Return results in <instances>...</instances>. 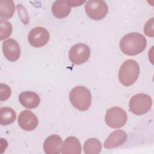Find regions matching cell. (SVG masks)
Here are the masks:
<instances>
[{
    "mask_svg": "<svg viewBox=\"0 0 154 154\" xmlns=\"http://www.w3.org/2000/svg\"><path fill=\"white\" fill-rule=\"evenodd\" d=\"M147 41L144 36L138 32H130L124 35L120 40L119 46L128 55H136L141 53L146 48Z\"/></svg>",
    "mask_w": 154,
    "mask_h": 154,
    "instance_id": "obj_1",
    "label": "cell"
},
{
    "mask_svg": "<svg viewBox=\"0 0 154 154\" xmlns=\"http://www.w3.org/2000/svg\"><path fill=\"white\" fill-rule=\"evenodd\" d=\"M152 105L150 96L144 93H138L133 96L129 102L130 111L135 115H143L147 112Z\"/></svg>",
    "mask_w": 154,
    "mask_h": 154,
    "instance_id": "obj_4",
    "label": "cell"
},
{
    "mask_svg": "<svg viewBox=\"0 0 154 154\" xmlns=\"http://www.w3.org/2000/svg\"><path fill=\"white\" fill-rule=\"evenodd\" d=\"M144 32L149 37H153V17L149 19L144 26Z\"/></svg>",
    "mask_w": 154,
    "mask_h": 154,
    "instance_id": "obj_21",
    "label": "cell"
},
{
    "mask_svg": "<svg viewBox=\"0 0 154 154\" xmlns=\"http://www.w3.org/2000/svg\"><path fill=\"white\" fill-rule=\"evenodd\" d=\"M15 11V6L13 1H0V17L5 20L11 18Z\"/></svg>",
    "mask_w": 154,
    "mask_h": 154,
    "instance_id": "obj_16",
    "label": "cell"
},
{
    "mask_svg": "<svg viewBox=\"0 0 154 154\" xmlns=\"http://www.w3.org/2000/svg\"><path fill=\"white\" fill-rule=\"evenodd\" d=\"M11 93V88L7 84L1 83L0 84V100L5 101L7 100Z\"/></svg>",
    "mask_w": 154,
    "mask_h": 154,
    "instance_id": "obj_20",
    "label": "cell"
},
{
    "mask_svg": "<svg viewBox=\"0 0 154 154\" xmlns=\"http://www.w3.org/2000/svg\"><path fill=\"white\" fill-rule=\"evenodd\" d=\"M83 149L86 154H98L102 150V144L97 138H89L85 141Z\"/></svg>",
    "mask_w": 154,
    "mask_h": 154,
    "instance_id": "obj_17",
    "label": "cell"
},
{
    "mask_svg": "<svg viewBox=\"0 0 154 154\" xmlns=\"http://www.w3.org/2000/svg\"><path fill=\"white\" fill-rule=\"evenodd\" d=\"M128 135L123 130H116L108 137L103 143L106 149H112L122 146L127 140Z\"/></svg>",
    "mask_w": 154,
    "mask_h": 154,
    "instance_id": "obj_11",
    "label": "cell"
},
{
    "mask_svg": "<svg viewBox=\"0 0 154 154\" xmlns=\"http://www.w3.org/2000/svg\"><path fill=\"white\" fill-rule=\"evenodd\" d=\"M140 74V66L134 60H128L123 63L119 71V79L120 83L128 87L137 80Z\"/></svg>",
    "mask_w": 154,
    "mask_h": 154,
    "instance_id": "obj_2",
    "label": "cell"
},
{
    "mask_svg": "<svg viewBox=\"0 0 154 154\" xmlns=\"http://www.w3.org/2000/svg\"><path fill=\"white\" fill-rule=\"evenodd\" d=\"M0 112V123L1 125L5 126L10 125L16 120V113L11 108L1 107Z\"/></svg>",
    "mask_w": 154,
    "mask_h": 154,
    "instance_id": "obj_18",
    "label": "cell"
},
{
    "mask_svg": "<svg viewBox=\"0 0 154 154\" xmlns=\"http://www.w3.org/2000/svg\"><path fill=\"white\" fill-rule=\"evenodd\" d=\"M17 121L19 126L26 131L34 130L38 125L37 116L32 112L28 109L23 110L19 114Z\"/></svg>",
    "mask_w": 154,
    "mask_h": 154,
    "instance_id": "obj_9",
    "label": "cell"
},
{
    "mask_svg": "<svg viewBox=\"0 0 154 154\" xmlns=\"http://www.w3.org/2000/svg\"><path fill=\"white\" fill-rule=\"evenodd\" d=\"M20 104L28 109H33L38 106L40 102L39 96L35 92L26 91L21 93L19 96Z\"/></svg>",
    "mask_w": 154,
    "mask_h": 154,
    "instance_id": "obj_13",
    "label": "cell"
},
{
    "mask_svg": "<svg viewBox=\"0 0 154 154\" xmlns=\"http://www.w3.org/2000/svg\"><path fill=\"white\" fill-rule=\"evenodd\" d=\"M52 13L57 18L63 19L67 17L70 11L71 7L68 0H60L55 1L52 5Z\"/></svg>",
    "mask_w": 154,
    "mask_h": 154,
    "instance_id": "obj_15",
    "label": "cell"
},
{
    "mask_svg": "<svg viewBox=\"0 0 154 154\" xmlns=\"http://www.w3.org/2000/svg\"><path fill=\"white\" fill-rule=\"evenodd\" d=\"M85 11L91 19L99 20L103 19L108 11L107 4L102 0L88 1L85 5Z\"/></svg>",
    "mask_w": 154,
    "mask_h": 154,
    "instance_id": "obj_6",
    "label": "cell"
},
{
    "mask_svg": "<svg viewBox=\"0 0 154 154\" xmlns=\"http://www.w3.org/2000/svg\"><path fill=\"white\" fill-rule=\"evenodd\" d=\"M128 116L126 111L118 106L109 108L106 112L105 121L106 125L112 128H120L126 123Z\"/></svg>",
    "mask_w": 154,
    "mask_h": 154,
    "instance_id": "obj_5",
    "label": "cell"
},
{
    "mask_svg": "<svg viewBox=\"0 0 154 154\" xmlns=\"http://www.w3.org/2000/svg\"><path fill=\"white\" fill-rule=\"evenodd\" d=\"M12 32V25L7 20H0V40H3L10 37Z\"/></svg>",
    "mask_w": 154,
    "mask_h": 154,
    "instance_id": "obj_19",
    "label": "cell"
},
{
    "mask_svg": "<svg viewBox=\"0 0 154 154\" xmlns=\"http://www.w3.org/2000/svg\"><path fill=\"white\" fill-rule=\"evenodd\" d=\"M90 56V49L84 43H77L73 45L69 52V57L75 64H81L85 63Z\"/></svg>",
    "mask_w": 154,
    "mask_h": 154,
    "instance_id": "obj_7",
    "label": "cell"
},
{
    "mask_svg": "<svg viewBox=\"0 0 154 154\" xmlns=\"http://www.w3.org/2000/svg\"><path fill=\"white\" fill-rule=\"evenodd\" d=\"M69 99L72 105L77 109L87 110L91 103L90 91L84 86L75 87L69 93Z\"/></svg>",
    "mask_w": 154,
    "mask_h": 154,
    "instance_id": "obj_3",
    "label": "cell"
},
{
    "mask_svg": "<svg viewBox=\"0 0 154 154\" xmlns=\"http://www.w3.org/2000/svg\"><path fill=\"white\" fill-rule=\"evenodd\" d=\"M81 146L79 141L75 137H69L64 141L61 153L63 154H80L81 153Z\"/></svg>",
    "mask_w": 154,
    "mask_h": 154,
    "instance_id": "obj_14",
    "label": "cell"
},
{
    "mask_svg": "<svg viewBox=\"0 0 154 154\" xmlns=\"http://www.w3.org/2000/svg\"><path fill=\"white\" fill-rule=\"evenodd\" d=\"M68 2L70 5V7H77L80 6L82 4H84L85 1H74V0H68Z\"/></svg>",
    "mask_w": 154,
    "mask_h": 154,
    "instance_id": "obj_22",
    "label": "cell"
},
{
    "mask_svg": "<svg viewBox=\"0 0 154 154\" xmlns=\"http://www.w3.org/2000/svg\"><path fill=\"white\" fill-rule=\"evenodd\" d=\"M2 51L5 57L10 61H17L20 55L19 43L13 38H9L2 43Z\"/></svg>",
    "mask_w": 154,
    "mask_h": 154,
    "instance_id": "obj_10",
    "label": "cell"
},
{
    "mask_svg": "<svg viewBox=\"0 0 154 154\" xmlns=\"http://www.w3.org/2000/svg\"><path fill=\"white\" fill-rule=\"evenodd\" d=\"M63 144L61 138L58 135H51L47 137L43 143V150L47 154H58Z\"/></svg>",
    "mask_w": 154,
    "mask_h": 154,
    "instance_id": "obj_12",
    "label": "cell"
},
{
    "mask_svg": "<svg viewBox=\"0 0 154 154\" xmlns=\"http://www.w3.org/2000/svg\"><path fill=\"white\" fill-rule=\"evenodd\" d=\"M49 40V33L46 29L42 26L32 28L28 34V40L33 47L40 48L45 46Z\"/></svg>",
    "mask_w": 154,
    "mask_h": 154,
    "instance_id": "obj_8",
    "label": "cell"
}]
</instances>
